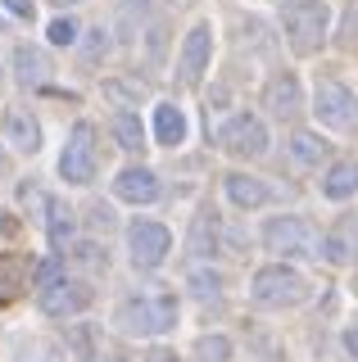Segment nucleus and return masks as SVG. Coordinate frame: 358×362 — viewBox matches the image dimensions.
Returning <instances> with one entry per match:
<instances>
[{
	"instance_id": "obj_1",
	"label": "nucleus",
	"mask_w": 358,
	"mask_h": 362,
	"mask_svg": "<svg viewBox=\"0 0 358 362\" xmlns=\"http://www.w3.org/2000/svg\"><path fill=\"white\" fill-rule=\"evenodd\" d=\"M177 317H182L177 294H141V299H122L114 308V326L132 339H154L173 331Z\"/></svg>"
},
{
	"instance_id": "obj_2",
	"label": "nucleus",
	"mask_w": 358,
	"mask_h": 362,
	"mask_svg": "<svg viewBox=\"0 0 358 362\" xmlns=\"http://www.w3.org/2000/svg\"><path fill=\"white\" fill-rule=\"evenodd\" d=\"M282 32L295 54H318L331 32L327 0H290V5H282Z\"/></svg>"
},
{
	"instance_id": "obj_3",
	"label": "nucleus",
	"mask_w": 358,
	"mask_h": 362,
	"mask_svg": "<svg viewBox=\"0 0 358 362\" xmlns=\"http://www.w3.org/2000/svg\"><path fill=\"white\" fill-rule=\"evenodd\" d=\"M263 245L272 254H286V258H322V235L318 226L299 213H282V218H267L263 222Z\"/></svg>"
},
{
	"instance_id": "obj_4",
	"label": "nucleus",
	"mask_w": 358,
	"mask_h": 362,
	"mask_svg": "<svg viewBox=\"0 0 358 362\" xmlns=\"http://www.w3.org/2000/svg\"><path fill=\"white\" fill-rule=\"evenodd\" d=\"M250 294H254V303H263V308H295V303L308 299V281L286 263H267V267L254 272Z\"/></svg>"
},
{
	"instance_id": "obj_5",
	"label": "nucleus",
	"mask_w": 358,
	"mask_h": 362,
	"mask_svg": "<svg viewBox=\"0 0 358 362\" xmlns=\"http://www.w3.org/2000/svg\"><path fill=\"white\" fill-rule=\"evenodd\" d=\"M96 168H100L96 127H91V122H73L69 141H64V150H59V177L69 181V186H91Z\"/></svg>"
},
{
	"instance_id": "obj_6",
	"label": "nucleus",
	"mask_w": 358,
	"mask_h": 362,
	"mask_svg": "<svg viewBox=\"0 0 358 362\" xmlns=\"http://www.w3.org/2000/svg\"><path fill=\"white\" fill-rule=\"evenodd\" d=\"M313 118L327 132H350L358 127V95L345 82H335V77H322L313 86Z\"/></svg>"
},
{
	"instance_id": "obj_7",
	"label": "nucleus",
	"mask_w": 358,
	"mask_h": 362,
	"mask_svg": "<svg viewBox=\"0 0 358 362\" xmlns=\"http://www.w3.org/2000/svg\"><path fill=\"white\" fill-rule=\"evenodd\" d=\"M127 254L137 267H163V258L173 254V231L163 222H150V218H137L127 226Z\"/></svg>"
},
{
	"instance_id": "obj_8",
	"label": "nucleus",
	"mask_w": 358,
	"mask_h": 362,
	"mask_svg": "<svg viewBox=\"0 0 358 362\" xmlns=\"http://www.w3.org/2000/svg\"><path fill=\"white\" fill-rule=\"evenodd\" d=\"M218 145L227 154H236V158H263L272 141H267V127L254 118V113H236V118H227L218 127Z\"/></svg>"
},
{
	"instance_id": "obj_9",
	"label": "nucleus",
	"mask_w": 358,
	"mask_h": 362,
	"mask_svg": "<svg viewBox=\"0 0 358 362\" xmlns=\"http://www.w3.org/2000/svg\"><path fill=\"white\" fill-rule=\"evenodd\" d=\"M91 303H96V290L86 286V281H69V276L37 294V308L46 317H77V313L91 308Z\"/></svg>"
},
{
	"instance_id": "obj_10",
	"label": "nucleus",
	"mask_w": 358,
	"mask_h": 362,
	"mask_svg": "<svg viewBox=\"0 0 358 362\" xmlns=\"http://www.w3.org/2000/svg\"><path fill=\"white\" fill-rule=\"evenodd\" d=\"M209 54H214V32H209V23H195L191 32H186L182 50H177V73L186 77V82H200L209 68Z\"/></svg>"
},
{
	"instance_id": "obj_11",
	"label": "nucleus",
	"mask_w": 358,
	"mask_h": 362,
	"mask_svg": "<svg viewBox=\"0 0 358 362\" xmlns=\"http://www.w3.org/2000/svg\"><path fill=\"white\" fill-rule=\"evenodd\" d=\"M263 109L272 113V118H295V113L304 109V86H299V77L277 73L272 82L263 86Z\"/></svg>"
},
{
	"instance_id": "obj_12",
	"label": "nucleus",
	"mask_w": 358,
	"mask_h": 362,
	"mask_svg": "<svg viewBox=\"0 0 358 362\" xmlns=\"http://www.w3.org/2000/svg\"><path fill=\"white\" fill-rule=\"evenodd\" d=\"M159 177L150 173V168H122V173L114 177V199L122 204H154L159 199Z\"/></svg>"
},
{
	"instance_id": "obj_13",
	"label": "nucleus",
	"mask_w": 358,
	"mask_h": 362,
	"mask_svg": "<svg viewBox=\"0 0 358 362\" xmlns=\"http://www.w3.org/2000/svg\"><path fill=\"white\" fill-rule=\"evenodd\" d=\"M222 190H227V199L236 209H263L272 199V186L263 177H250V173H227L222 177Z\"/></svg>"
},
{
	"instance_id": "obj_14",
	"label": "nucleus",
	"mask_w": 358,
	"mask_h": 362,
	"mask_svg": "<svg viewBox=\"0 0 358 362\" xmlns=\"http://www.w3.org/2000/svg\"><path fill=\"white\" fill-rule=\"evenodd\" d=\"M5 145H14L18 154H37L41 150V127L28 109H9L5 113Z\"/></svg>"
},
{
	"instance_id": "obj_15",
	"label": "nucleus",
	"mask_w": 358,
	"mask_h": 362,
	"mask_svg": "<svg viewBox=\"0 0 358 362\" xmlns=\"http://www.w3.org/2000/svg\"><path fill=\"white\" fill-rule=\"evenodd\" d=\"M322 195L335 199V204H345V199L358 195V163H354V158H340V163L327 168V177H322Z\"/></svg>"
},
{
	"instance_id": "obj_16",
	"label": "nucleus",
	"mask_w": 358,
	"mask_h": 362,
	"mask_svg": "<svg viewBox=\"0 0 358 362\" xmlns=\"http://www.w3.org/2000/svg\"><path fill=\"white\" fill-rule=\"evenodd\" d=\"M14 77L23 86H41L50 77V59H46V50H37V45H18L14 50Z\"/></svg>"
},
{
	"instance_id": "obj_17",
	"label": "nucleus",
	"mask_w": 358,
	"mask_h": 362,
	"mask_svg": "<svg viewBox=\"0 0 358 362\" xmlns=\"http://www.w3.org/2000/svg\"><path fill=\"white\" fill-rule=\"evenodd\" d=\"M186 113L177 105H154V136H159V145H182L186 141Z\"/></svg>"
},
{
	"instance_id": "obj_18",
	"label": "nucleus",
	"mask_w": 358,
	"mask_h": 362,
	"mask_svg": "<svg viewBox=\"0 0 358 362\" xmlns=\"http://www.w3.org/2000/svg\"><path fill=\"white\" fill-rule=\"evenodd\" d=\"M109 132H114L118 150H141V145H145V127H141V113H132V109H118L114 118H109Z\"/></svg>"
},
{
	"instance_id": "obj_19",
	"label": "nucleus",
	"mask_w": 358,
	"mask_h": 362,
	"mask_svg": "<svg viewBox=\"0 0 358 362\" xmlns=\"http://www.w3.org/2000/svg\"><path fill=\"white\" fill-rule=\"evenodd\" d=\"M32 258H18V254H0V299H9V294L23 290V281L32 276Z\"/></svg>"
},
{
	"instance_id": "obj_20",
	"label": "nucleus",
	"mask_w": 358,
	"mask_h": 362,
	"mask_svg": "<svg viewBox=\"0 0 358 362\" xmlns=\"http://www.w3.org/2000/svg\"><path fill=\"white\" fill-rule=\"evenodd\" d=\"M73 226H77V218H73L69 204H64V199H46V235H50L54 249L73 235Z\"/></svg>"
},
{
	"instance_id": "obj_21",
	"label": "nucleus",
	"mask_w": 358,
	"mask_h": 362,
	"mask_svg": "<svg viewBox=\"0 0 358 362\" xmlns=\"http://www.w3.org/2000/svg\"><path fill=\"white\" fill-rule=\"evenodd\" d=\"M290 158H295L299 168H313V163H322V154H327V145H322V136H313V132H295L290 136Z\"/></svg>"
},
{
	"instance_id": "obj_22",
	"label": "nucleus",
	"mask_w": 358,
	"mask_h": 362,
	"mask_svg": "<svg viewBox=\"0 0 358 362\" xmlns=\"http://www.w3.org/2000/svg\"><path fill=\"white\" fill-rule=\"evenodd\" d=\"M195 362H231V339L227 335H200L195 339Z\"/></svg>"
},
{
	"instance_id": "obj_23",
	"label": "nucleus",
	"mask_w": 358,
	"mask_h": 362,
	"mask_svg": "<svg viewBox=\"0 0 358 362\" xmlns=\"http://www.w3.org/2000/svg\"><path fill=\"white\" fill-rule=\"evenodd\" d=\"M186 286H191V290L200 294V299H218V294H222V276H218V272H204V267H195L191 276H186Z\"/></svg>"
},
{
	"instance_id": "obj_24",
	"label": "nucleus",
	"mask_w": 358,
	"mask_h": 362,
	"mask_svg": "<svg viewBox=\"0 0 358 362\" xmlns=\"http://www.w3.org/2000/svg\"><path fill=\"white\" fill-rule=\"evenodd\" d=\"M350 254H354V245L345 240L340 231L322 235V258H327V263H335V267H340V263H350Z\"/></svg>"
},
{
	"instance_id": "obj_25",
	"label": "nucleus",
	"mask_w": 358,
	"mask_h": 362,
	"mask_svg": "<svg viewBox=\"0 0 358 362\" xmlns=\"http://www.w3.org/2000/svg\"><path fill=\"white\" fill-rule=\"evenodd\" d=\"M46 37H50V45H73L77 41V23L73 18H54L46 28Z\"/></svg>"
},
{
	"instance_id": "obj_26",
	"label": "nucleus",
	"mask_w": 358,
	"mask_h": 362,
	"mask_svg": "<svg viewBox=\"0 0 358 362\" xmlns=\"http://www.w3.org/2000/svg\"><path fill=\"white\" fill-rule=\"evenodd\" d=\"M54 281H64V276H59V258H46V263L32 272V286H41V290L54 286Z\"/></svg>"
},
{
	"instance_id": "obj_27",
	"label": "nucleus",
	"mask_w": 358,
	"mask_h": 362,
	"mask_svg": "<svg viewBox=\"0 0 358 362\" xmlns=\"http://www.w3.org/2000/svg\"><path fill=\"white\" fill-rule=\"evenodd\" d=\"M73 258H77L82 267H91V272H96V267H105V254H100V245H91V240L77 245V254H73Z\"/></svg>"
},
{
	"instance_id": "obj_28",
	"label": "nucleus",
	"mask_w": 358,
	"mask_h": 362,
	"mask_svg": "<svg viewBox=\"0 0 358 362\" xmlns=\"http://www.w3.org/2000/svg\"><path fill=\"white\" fill-rule=\"evenodd\" d=\"M105 50H109V32H105V28H96V32H91V41H86V54H91V59H100Z\"/></svg>"
},
{
	"instance_id": "obj_29",
	"label": "nucleus",
	"mask_w": 358,
	"mask_h": 362,
	"mask_svg": "<svg viewBox=\"0 0 358 362\" xmlns=\"http://www.w3.org/2000/svg\"><path fill=\"white\" fill-rule=\"evenodd\" d=\"M0 9H9L14 18H32V0H0Z\"/></svg>"
},
{
	"instance_id": "obj_30",
	"label": "nucleus",
	"mask_w": 358,
	"mask_h": 362,
	"mask_svg": "<svg viewBox=\"0 0 358 362\" xmlns=\"http://www.w3.org/2000/svg\"><path fill=\"white\" fill-rule=\"evenodd\" d=\"M345 354L358 362V326H350V331H345Z\"/></svg>"
},
{
	"instance_id": "obj_31",
	"label": "nucleus",
	"mask_w": 358,
	"mask_h": 362,
	"mask_svg": "<svg viewBox=\"0 0 358 362\" xmlns=\"http://www.w3.org/2000/svg\"><path fill=\"white\" fill-rule=\"evenodd\" d=\"M0 28H5V14H0Z\"/></svg>"
}]
</instances>
